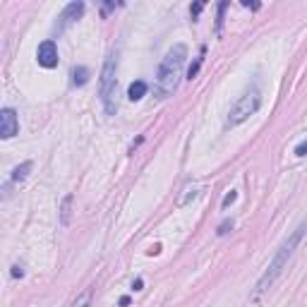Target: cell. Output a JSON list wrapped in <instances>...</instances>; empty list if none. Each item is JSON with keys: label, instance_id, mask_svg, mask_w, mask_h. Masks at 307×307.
<instances>
[{"label": "cell", "instance_id": "1", "mask_svg": "<svg viewBox=\"0 0 307 307\" xmlns=\"http://www.w3.org/2000/svg\"><path fill=\"white\" fill-rule=\"evenodd\" d=\"M185 58H187L185 43H175L173 48L166 53V58H163V63H161V67H159L156 87H154L156 99H168V96L178 89V82H180L183 67H185Z\"/></svg>", "mask_w": 307, "mask_h": 307}, {"label": "cell", "instance_id": "2", "mask_svg": "<svg viewBox=\"0 0 307 307\" xmlns=\"http://www.w3.org/2000/svg\"><path fill=\"white\" fill-rule=\"evenodd\" d=\"M305 230H307V221H303V223H300V226H298L293 233L288 235V240H286V242H283V245L279 247L276 257L271 259V264H269V269L264 271V276H262V279H259V283H257V293H264V291H269V288H271V283L279 279V274L283 271V269H286L288 259L293 257L295 247H298V242L303 240Z\"/></svg>", "mask_w": 307, "mask_h": 307}, {"label": "cell", "instance_id": "3", "mask_svg": "<svg viewBox=\"0 0 307 307\" xmlns=\"http://www.w3.org/2000/svg\"><path fill=\"white\" fill-rule=\"evenodd\" d=\"M115 70H118V51H110L106 63H103V70H101V101H103V108H106L108 115H115V110H118V101H115V94H118Z\"/></svg>", "mask_w": 307, "mask_h": 307}, {"label": "cell", "instance_id": "4", "mask_svg": "<svg viewBox=\"0 0 307 307\" xmlns=\"http://www.w3.org/2000/svg\"><path fill=\"white\" fill-rule=\"evenodd\" d=\"M259 106H262V96H259V92H257V89L242 94L240 99L233 103L230 113H228V125H230V127H235V125L245 122L250 115H254V113L259 110Z\"/></svg>", "mask_w": 307, "mask_h": 307}, {"label": "cell", "instance_id": "5", "mask_svg": "<svg viewBox=\"0 0 307 307\" xmlns=\"http://www.w3.org/2000/svg\"><path fill=\"white\" fill-rule=\"evenodd\" d=\"M82 14H84V2H70L65 10H63V14L58 17V24H55V34H63L72 22H77Z\"/></svg>", "mask_w": 307, "mask_h": 307}, {"label": "cell", "instance_id": "6", "mask_svg": "<svg viewBox=\"0 0 307 307\" xmlns=\"http://www.w3.org/2000/svg\"><path fill=\"white\" fill-rule=\"evenodd\" d=\"M19 130V122H17V113L12 108H2L0 110V137L2 139H12Z\"/></svg>", "mask_w": 307, "mask_h": 307}, {"label": "cell", "instance_id": "7", "mask_svg": "<svg viewBox=\"0 0 307 307\" xmlns=\"http://www.w3.org/2000/svg\"><path fill=\"white\" fill-rule=\"evenodd\" d=\"M36 60H39L41 67H55L58 65V46H55V41H43L39 46V51H36Z\"/></svg>", "mask_w": 307, "mask_h": 307}, {"label": "cell", "instance_id": "8", "mask_svg": "<svg viewBox=\"0 0 307 307\" xmlns=\"http://www.w3.org/2000/svg\"><path fill=\"white\" fill-rule=\"evenodd\" d=\"M147 82L137 80L130 84V89H127V96H130V101H139V99H144V94H147Z\"/></svg>", "mask_w": 307, "mask_h": 307}, {"label": "cell", "instance_id": "9", "mask_svg": "<svg viewBox=\"0 0 307 307\" xmlns=\"http://www.w3.org/2000/svg\"><path fill=\"white\" fill-rule=\"evenodd\" d=\"M89 82V70L87 67H75L72 70V84L75 87H82V84H87Z\"/></svg>", "mask_w": 307, "mask_h": 307}, {"label": "cell", "instance_id": "10", "mask_svg": "<svg viewBox=\"0 0 307 307\" xmlns=\"http://www.w3.org/2000/svg\"><path fill=\"white\" fill-rule=\"evenodd\" d=\"M29 171H31V161H24L22 166H17V168L12 171V183H22V180L29 175Z\"/></svg>", "mask_w": 307, "mask_h": 307}, {"label": "cell", "instance_id": "11", "mask_svg": "<svg viewBox=\"0 0 307 307\" xmlns=\"http://www.w3.org/2000/svg\"><path fill=\"white\" fill-rule=\"evenodd\" d=\"M72 195H67L65 200H63V206H60V221H63V226L70 223V209H72Z\"/></svg>", "mask_w": 307, "mask_h": 307}, {"label": "cell", "instance_id": "12", "mask_svg": "<svg viewBox=\"0 0 307 307\" xmlns=\"http://www.w3.org/2000/svg\"><path fill=\"white\" fill-rule=\"evenodd\" d=\"M202 63H204V51H202L200 58L195 60V65H190V70H187V80H195V77H197V72H200Z\"/></svg>", "mask_w": 307, "mask_h": 307}, {"label": "cell", "instance_id": "13", "mask_svg": "<svg viewBox=\"0 0 307 307\" xmlns=\"http://www.w3.org/2000/svg\"><path fill=\"white\" fill-rule=\"evenodd\" d=\"M89 303H92V291H84V293L72 303V307H89Z\"/></svg>", "mask_w": 307, "mask_h": 307}, {"label": "cell", "instance_id": "14", "mask_svg": "<svg viewBox=\"0 0 307 307\" xmlns=\"http://www.w3.org/2000/svg\"><path fill=\"white\" fill-rule=\"evenodd\" d=\"M226 7H228V2H221V5H218V19H216V29H218V31L223 27V12H226Z\"/></svg>", "mask_w": 307, "mask_h": 307}, {"label": "cell", "instance_id": "15", "mask_svg": "<svg viewBox=\"0 0 307 307\" xmlns=\"http://www.w3.org/2000/svg\"><path fill=\"white\" fill-rule=\"evenodd\" d=\"M202 10H204V2H195V5L190 7V14H192V19H197Z\"/></svg>", "mask_w": 307, "mask_h": 307}, {"label": "cell", "instance_id": "16", "mask_svg": "<svg viewBox=\"0 0 307 307\" xmlns=\"http://www.w3.org/2000/svg\"><path fill=\"white\" fill-rule=\"evenodd\" d=\"M235 200H238V195H235V192L230 190V192H228L226 197H223V209H226V206H230V204H233Z\"/></svg>", "mask_w": 307, "mask_h": 307}, {"label": "cell", "instance_id": "17", "mask_svg": "<svg viewBox=\"0 0 307 307\" xmlns=\"http://www.w3.org/2000/svg\"><path fill=\"white\" fill-rule=\"evenodd\" d=\"M295 156H307V139L305 142H300V144L295 147Z\"/></svg>", "mask_w": 307, "mask_h": 307}, {"label": "cell", "instance_id": "18", "mask_svg": "<svg viewBox=\"0 0 307 307\" xmlns=\"http://www.w3.org/2000/svg\"><path fill=\"white\" fill-rule=\"evenodd\" d=\"M230 228H233V221H223V223L218 226V235H226Z\"/></svg>", "mask_w": 307, "mask_h": 307}, {"label": "cell", "instance_id": "19", "mask_svg": "<svg viewBox=\"0 0 307 307\" xmlns=\"http://www.w3.org/2000/svg\"><path fill=\"white\" fill-rule=\"evenodd\" d=\"M12 276H14V279H17V276L22 279V276H24V271H22V267H12Z\"/></svg>", "mask_w": 307, "mask_h": 307}, {"label": "cell", "instance_id": "20", "mask_svg": "<svg viewBox=\"0 0 307 307\" xmlns=\"http://www.w3.org/2000/svg\"><path fill=\"white\" fill-rule=\"evenodd\" d=\"M130 305V298H127V295H122L120 298V307H127Z\"/></svg>", "mask_w": 307, "mask_h": 307}, {"label": "cell", "instance_id": "21", "mask_svg": "<svg viewBox=\"0 0 307 307\" xmlns=\"http://www.w3.org/2000/svg\"><path fill=\"white\" fill-rule=\"evenodd\" d=\"M242 5H245V7H252V10H259V5H257V2H242Z\"/></svg>", "mask_w": 307, "mask_h": 307}, {"label": "cell", "instance_id": "22", "mask_svg": "<svg viewBox=\"0 0 307 307\" xmlns=\"http://www.w3.org/2000/svg\"><path fill=\"white\" fill-rule=\"evenodd\" d=\"M132 288H134V291H142V279H137V281H134V286H132Z\"/></svg>", "mask_w": 307, "mask_h": 307}]
</instances>
